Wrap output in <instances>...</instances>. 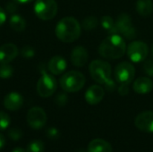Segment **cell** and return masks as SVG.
Instances as JSON below:
<instances>
[{"label":"cell","instance_id":"obj_21","mask_svg":"<svg viewBox=\"0 0 153 152\" xmlns=\"http://www.w3.org/2000/svg\"><path fill=\"white\" fill-rule=\"evenodd\" d=\"M101 26L110 34H118L117 27H116V23L115 21L113 20L112 17H110L109 15H105L101 18L100 21Z\"/></svg>","mask_w":153,"mask_h":152},{"label":"cell","instance_id":"obj_1","mask_svg":"<svg viewBox=\"0 0 153 152\" xmlns=\"http://www.w3.org/2000/svg\"><path fill=\"white\" fill-rule=\"evenodd\" d=\"M126 52V44L120 34H110L99 47V54L107 59H119Z\"/></svg>","mask_w":153,"mask_h":152},{"label":"cell","instance_id":"obj_25","mask_svg":"<svg viewBox=\"0 0 153 152\" xmlns=\"http://www.w3.org/2000/svg\"><path fill=\"white\" fill-rule=\"evenodd\" d=\"M11 124V118L5 112L0 111V131H4L9 127Z\"/></svg>","mask_w":153,"mask_h":152},{"label":"cell","instance_id":"obj_22","mask_svg":"<svg viewBox=\"0 0 153 152\" xmlns=\"http://www.w3.org/2000/svg\"><path fill=\"white\" fill-rule=\"evenodd\" d=\"M99 24V21L98 19L95 17V16H88L86 17L83 21H82V28L85 30H94Z\"/></svg>","mask_w":153,"mask_h":152},{"label":"cell","instance_id":"obj_27","mask_svg":"<svg viewBox=\"0 0 153 152\" xmlns=\"http://www.w3.org/2000/svg\"><path fill=\"white\" fill-rule=\"evenodd\" d=\"M143 71L144 73L150 76V77H152L153 76V58L152 59H145L144 60V64H143Z\"/></svg>","mask_w":153,"mask_h":152},{"label":"cell","instance_id":"obj_2","mask_svg":"<svg viewBox=\"0 0 153 152\" xmlns=\"http://www.w3.org/2000/svg\"><path fill=\"white\" fill-rule=\"evenodd\" d=\"M81 33V24L75 18L71 16L64 17L56 26V35L57 39L65 43H71L77 40Z\"/></svg>","mask_w":153,"mask_h":152},{"label":"cell","instance_id":"obj_4","mask_svg":"<svg viewBox=\"0 0 153 152\" xmlns=\"http://www.w3.org/2000/svg\"><path fill=\"white\" fill-rule=\"evenodd\" d=\"M91 78L100 84H104L111 78V66L103 60H94L89 65Z\"/></svg>","mask_w":153,"mask_h":152},{"label":"cell","instance_id":"obj_20","mask_svg":"<svg viewBox=\"0 0 153 152\" xmlns=\"http://www.w3.org/2000/svg\"><path fill=\"white\" fill-rule=\"evenodd\" d=\"M11 28L15 31H22L26 28V21L24 18L19 14H12L9 21Z\"/></svg>","mask_w":153,"mask_h":152},{"label":"cell","instance_id":"obj_15","mask_svg":"<svg viewBox=\"0 0 153 152\" xmlns=\"http://www.w3.org/2000/svg\"><path fill=\"white\" fill-rule=\"evenodd\" d=\"M88 51L82 46L75 47L71 53V62L76 67H82L88 61Z\"/></svg>","mask_w":153,"mask_h":152},{"label":"cell","instance_id":"obj_12","mask_svg":"<svg viewBox=\"0 0 153 152\" xmlns=\"http://www.w3.org/2000/svg\"><path fill=\"white\" fill-rule=\"evenodd\" d=\"M19 50L13 43H5L0 46V65L9 64L18 56Z\"/></svg>","mask_w":153,"mask_h":152},{"label":"cell","instance_id":"obj_13","mask_svg":"<svg viewBox=\"0 0 153 152\" xmlns=\"http://www.w3.org/2000/svg\"><path fill=\"white\" fill-rule=\"evenodd\" d=\"M23 104L22 96L15 91L8 93L4 99V106L9 111L19 110Z\"/></svg>","mask_w":153,"mask_h":152},{"label":"cell","instance_id":"obj_34","mask_svg":"<svg viewBox=\"0 0 153 152\" xmlns=\"http://www.w3.org/2000/svg\"><path fill=\"white\" fill-rule=\"evenodd\" d=\"M5 20H6V13L2 7H0V26L4 23Z\"/></svg>","mask_w":153,"mask_h":152},{"label":"cell","instance_id":"obj_33","mask_svg":"<svg viewBox=\"0 0 153 152\" xmlns=\"http://www.w3.org/2000/svg\"><path fill=\"white\" fill-rule=\"evenodd\" d=\"M117 91L121 96H126L129 93V84H120Z\"/></svg>","mask_w":153,"mask_h":152},{"label":"cell","instance_id":"obj_23","mask_svg":"<svg viewBox=\"0 0 153 152\" xmlns=\"http://www.w3.org/2000/svg\"><path fill=\"white\" fill-rule=\"evenodd\" d=\"M27 152H43L44 151V143L39 140H35L30 142L27 148Z\"/></svg>","mask_w":153,"mask_h":152},{"label":"cell","instance_id":"obj_7","mask_svg":"<svg viewBox=\"0 0 153 152\" xmlns=\"http://www.w3.org/2000/svg\"><path fill=\"white\" fill-rule=\"evenodd\" d=\"M116 27L117 30L118 34L121 36H124L127 39H134L136 35V29L133 25L132 18L127 13H121L117 18L116 22Z\"/></svg>","mask_w":153,"mask_h":152},{"label":"cell","instance_id":"obj_17","mask_svg":"<svg viewBox=\"0 0 153 152\" xmlns=\"http://www.w3.org/2000/svg\"><path fill=\"white\" fill-rule=\"evenodd\" d=\"M67 64L64 57L60 56H53L48 65L49 72L54 75H59L62 73H64L66 69Z\"/></svg>","mask_w":153,"mask_h":152},{"label":"cell","instance_id":"obj_29","mask_svg":"<svg viewBox=\"0 0 153 152\" xmlns=\"http://www.w3.org/2000/svg\"><path fill=\"white\" fill-rule=\"evenodd\" d=\"M56 103L59 106V107H63L65 106L67 101H68V97L65 93H59L56 97V99H55Z\"/></svg>","mask_w":153,"mask_h":152},{"label":"cell","instance_id":"obj_18","mask_svg":"<svg viewBox=\"0 0 153 152\" xmlns=\"http://www.w3.org/2000/svg\"><path fill=\"white\" fill-rule=\"evenodd\" d=\"M88 152H112V146L103 139H94L88 145Z\"/></svg>","mask_w":153,"mask_h":152},{"label":"cell","instance_id":"obj_30","mask_svg":"<svg viewBox=\"0 0 153 152\" xmlns=\"http://www.w3.org/2000/svg\"><path fill=\"white\" fill-rule=\"evenodd\" d=\"M16 3H17V2H15L14 0H13V1L8 2V3L5 4V10H6V12H7L8 13L13 14V13L17 11L18 6H17V4H16Z\"/></svg>","mask_w":153,"mask_h":152},{"label":"cell","instance_id":"obj_3","mask_svg":"<svg viewBox=\"0 0 153 152\" xmlns=\"http://www.w3.org/2000/svg\"><path fill=\"white\" fill-rule=\"evenodd\" d=\"M86 82L85 76L79 71L65 73L60 79V86L65 92H77Z\"/></svg>","mask_w":153,"mask_h":152},{"label":"cell","instance_id":"obj_14","mask_svg":"<svg viewBox=\"0 0 153 152\" xmlns=\"http://www.w3.org/2000/svg\"><path fill=\"white\" fill-rule=\"evenodd\" d=\"M105 90L100 85L91 86L85 93V100L90 105L99 104L104 98Z\"/></svg>","mask_w":153,"mask_h":152},{"label":"cell","instance_id":"obj_6","mask_svg":"<svg viewBox=\"0 0 153 152\" xmlns=\"http://www.w3.org/2000/svg\"><path fill=\"white\" fill-rule=\"evenodd\" d=\"M57 88V82L54 76L48 74L45 70L42 71L41 76L37 83L38 94L42 98H48L52 96Z\"/></svg>","mask_w":153,"mask_h":152},{"label":"cell","instance_id":"obj_10","mask_svg":"<svg viewBox=\"0 0 153 152\" xmlns=\"http://www.w3.org/2000/svg\"><path fill=\"white\" fill-rule=\"evenodd\" d=\"M27 123L32 129H41L47 123V115L45 111L39 107L30 108L27 113Z\"/></svg>","mask_w":153,"mask_h":152},{"label":"cell","instance_id":"obj_19","mask_svg":"<svg viewBox=\"0 0 153 152\" xmlns=\"http://www.w3.org/2000/svg\"><path fill=\"white\" fill-rule=\"evenodd\" d=\"M135 7L137 13L141 16L148 17L153 12L152 0H137Z\"/></svg>","mask_w":153,"mask_h":152},{"label":"cell","instance_id":"obj_35","mask_svg":"<svg viewBox=\"0 0 153 152\" xmlns=\"http://www.w3.org/2000/svg\"><path fill=\"white\" fill-rule=\"evenodd\" d=\"M5 144H6L5 138H4V136L2 133H0V150H2L5 146Z\"/></svg>","mask_w":153,"mask_h":152},{"label":"cell","instance_id":"obj_31","mask_svg":"<svg viewBox=\"0 0 153 152\" xmlns=\"http://www.w3.org/2000/svg\"><path fill=\"white\" fill-rule=\"evenodd\" d=\"M47 136L51 140H56L59 137V132L56 128L51 127L47 131Z\"/></svg>","mask_w":153,"mask_h":152},{"label":"cell","instance_id":"obj_28","mask_svg":"<svg viewBox=\"0 0 153 152\" xmlns=\"http://www.w3.org/2000/svg\"><path fill=\"white\" fill-rule=\"evenodd\" d=\"M21 55L24 58L30 59V58H32L35 56V50L30 46H24L21 49Z\"/></svg>","mask_w":153,"mask_h":152},{"label":"cell","instance_id":"obj_32","mask_svg":"<svg viewBox=\"0 0 153 152\" xmlns=\"http://www.w3.org/2000/svg\"><path fill=\"white\" fill-rule=\"evenodd\" d=\"M104 85H105V89H106L108 91H110V92L114 91V90L117 89L116 82H115L112 78H110L108 82H106L104 83Z\"/></svg>","mask_w":153,"mask_h":152},{"label":"cell","instance_id":"obj_11","mask_svg":"<svg viewBox=\"0 0 153 152\" xmlns=\"http://www.w3.org/2000/svg\"><path fill=\"white\" fill-rule=\"evenodd\" d=\"M134 124L142 132L153 133V111H145L139 114L135 118Z\"/></svg>","mask_w":153,"mask_h":152},{"label":"cell","instance_id":"obj_37","mask_svg":"<svg viewBox=\"0 0 153 152\" xmlns=\"http://www.w3.org/2000/svg\"><path fill=\"white\" fill-rule=\"evenodd\" d=\"M14 1L17 3H21V4H27V3H30L33 0H14Z\"/></svg>","mask_w":153,"mask_h":152},{"label":"cell","instance_id":"obj_38","mask_svg":"<svg viewBox=\"0 0 153 152\" xmlns=\"http://www.w3.org/2000/svg\"><path fill=\"white\" fill-rule=\"evenodd\" d=\"M152 58H153V45H152Z\"/></svg>","mask_w":153,"mask_h":152},{"label":"cell","instance_id":"obj_36","mask_svg":"<svg viewBox=\"0 0 153 152\" xmlns=\"http://www.w3.org/2000/svg\"><path fill=\"white\" fill-rule=\"evenodd\" d=\"M12 152H27L26 150H23L22 148H20V147H16L15 149H13Z\"/></svg>","mask_w":153,"mask_h":152},{"label":"cell","instance_id":"obj_26","mask_svg":"<svg viewBox=\"0 0 153 152\" xmlns=\"http://www.w3.org/2000/svg\"><path fill=\"white\" fill-rule=\"evenodd\" d=\"M8 136H9V138L11 140H13L14 142H17L22 137V132L18 128L13 127L8 131Z\"/></svg>","mask_w":153,"mask_h":152},{"label":"cell","instance_id":"obj_24","mask_svg":"<svg viewBox=\"0 0 153 152\" xmlns=\"http://www.w3.org/2000/svg\"><path fill=\"white\" fill-rule=\"evenodd\" d=\"M13 73V68L9 64H2L0 65V78L1 79H8Z\"/></svg>","mask_w":153,"mask_h":152},{"label":"cell","instance_id":"obj_16","mask_svg":"<svg viewBox=\"0 0 153 152\" xmlns=\"http://www.w3.org/2000/svg\"><path fill=\"white\" fill-rule=\"evenodd\" d=\"M133 89L138 94L150 93L153 89V82L149 77H140L134 82Z\"/></svg>","mask_w":153,"mask_h":152},{"label":"cell","instance_id":"obj_9","mask_svg":"<svg viewBox=\"0 0 153 152\" xmlns=\"http://www.w3.org/2000/svg\"><path fill=\"white\" fill-rule=\"evenodd\" d=\"M135 76V68L129 62H121L115 68V77L119 84H130Z\"/></svg>","mask_w":153,"mask_h":152},{"label":"cell","instance_id":"obj_8","mask_svg":"<svg viewBox=\"0 0 153 152\" xmlns=\"http://www.w3.org/2000/svg\"><path fill=\"white\" fill-rule=\"evenodd\" d=\"M129 59L134 63H141L144 61L149 53V47L146 43L140 40L131 42L126 48Z\"/></svg>","mask_w":153,"mask_h":152},{"label":"cell","instance_id":"obj_5","mask_svg":"<svg viewBox=\"0 0 153 152\" xmlns=\"http://www.w3.org/2000/svg\"><path fill=\"white\" fill-rule=\"evenodd\" d=\"M57 9L56 0H36L34 4L35 14L43 21L53 19L57 13Z\"/></svg>","mask_w":153,"mask_h":152}]
</instances>
